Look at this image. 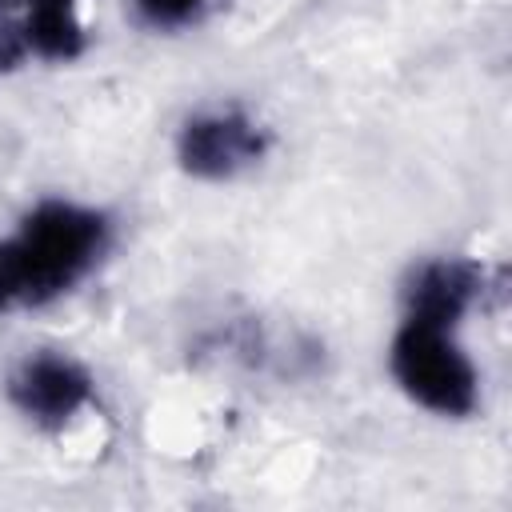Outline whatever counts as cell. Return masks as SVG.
I'll use <instances>...</instances> for the list:
<instances>
[{
  "label": "cell",
  "instance_id": "ba28073f",
  "mask_svg": "<svg viewBox=\"0 0 512 512\" xmlns=\"http://www.w3.org/2000/svg\"><path fill=\"white\" fill-rule=\"evenodd\" d=\"M28 12H76V0H28Z\"/></svg>",
  "mask_w": 512,
  "mask_h": 512
},
{
  "label": "cell",
  "instance_id": "6da1fadb",
  "mask_svg": "<svg viewBox=\"0 0 512 512\" xmlns=\"http://www.w3.org/2000/svg\"><path fill=\"white\" fill-rule=\"evenodd\" d=\"M108 244V220L96 208L44 200L12 240H0V312L48 304L92 272Z\"/></svg>",
  "mask_w": 512,
  "mask_h": 512
},
{
  "label": "cell",
  "instance_id": "5b68a950",
  "mask_svg": "<svg viewBox=\"0 0 512 512\" xmlns=\"http://www.w3.org/2000/svg\"><path fill=\"white\" fill-rule=\"evenodd\" d=\"M484 292V268H476L472 260H428L412 272L408 288H404V320H420V324H436V328H456V320L480 300Z\"/></svg>",
  "mask_w": 512,
  "mask_h": 512
},
{
  "label": "cell",
  "instance_id": "52a82bcc",
  "mask_svg": "<svg viewBox=\"0 0 512 512\" xmlns=\"http://www.w3.org/2000/svg\"><path fill=\"white\" fill-rule=\"evenodd\" d=\"M200 8H204V0H136V12L152 28H180V24L196 20Z\"/></svg>",
  "mask_w": 512,
  "mask_h": 512
},
{
  "label": "cell",
  "instance_id": "277c9868",
  "mask_svg": "<svg viewBox=\"0 0 512 512\" xmlns=\"http://www.w3.org/2000/svg\"><path fill=\"white\" fill-rule=\"evenodd\" d=\"M8 396L12 404L44 428H60L64 420H72L88 400H92V376L84 364H76L72 356L60 352H40L28 356L12 380H8Z\"/></svg>",
  "mask_w": 512,
  "mask_h": 512
},
{
  "label": "cell",
  "instance_id": "3957f363",
  "mask_svg": "<svg viewBox=\"0 0 512 512\" xmlns=\"http://www.w3.org/2000/svg\"><path fill=\"white\" fill-rule=\"evenodd\" d=\"M264 152H268V128L240 108L200 112L176 136L180 168L200 180H228L252 168Z\"/></svg>",
  "mask_w": 512,
  "mask_h": 512
},
{
  "label": "cell",
  "instance_id": "8992f818",
  "mask_svg": "<svg viewBox=\"0 0 512 512\" xmlns=\"http://www.w3.org/2000/svg\"><path fill=\"white\" fill-rule=\"evenodd\" d=\"M24 40L40 60H72L84 52V24L76 12H28Z\"/></svg>",
  "mask_w": 512,
  "mask_h": 512
},
{
  "label": "cell",
  "instance_id": "9c48e42d",
  "mask_svg": "<svg viewBox=\"0 0 512 512\" xmlns=\"http://www.w3.org/2000/svg\"><path fill=\"white\" fill-rule=\"evenodd\" d=\"M24 20H16V0H0V32L8 28H20Z\"/></svg>",
  "mask_w": 512,
  "mask_h": 512
},
{
  "label": "cell",
  "instance_id": "7a4b0ae2",
  "mask_svg": "<svg viewBox=\"0 0 512 512\" xmlns=\"http://www.w3.org/2000/svg\"><path fill=\"white\" fill-rule=\"evenodd\" d=\"M388 364L396 384L436 416H468L480 400V376L448 328L404 320Z\"/></svg>",
  "mask_w": 512,
  "mask_h": 512
}]
</instances>
